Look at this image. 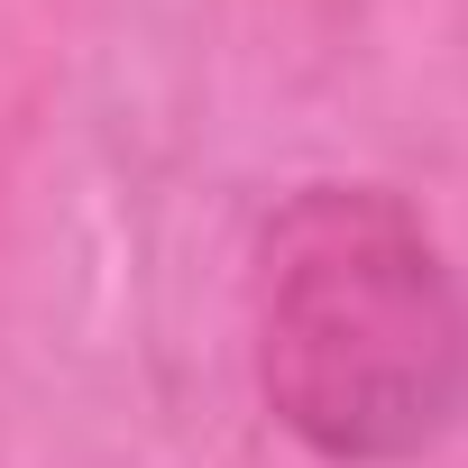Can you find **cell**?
Listing matches in <instances>:
<instances>
[{
	"instance_id": "1",
	"label": "cell",
	"mask_w": 468,
	"mask_h": 468,
	"mask_svg": "<svg viewBox=\"0 0 468 468\" xmlns=\"http://www.w3.org/2000/svg\"><path fill=\"white\" fill-rule=\"evenodd\" d=\"M249 386L313 468H422L468 431V267L386 175H303L249 229Z\"/></svg>"
}]
</instances>
